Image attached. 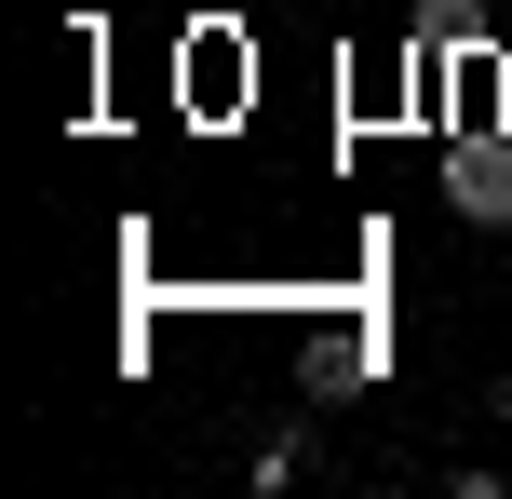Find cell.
<instances>
[{
  "mask_svg": "<svg viewBox=\"0 0 512 499\" xmlns=\"http://www.w3.org/2000/svg\"><path fill=\"white\" fill-rule=\"evenodd\" d=\"M445 189H459L472 230H512V135H459L445 149Z\"/></svg>",
  "mask_w": 512,
  "mask_h": 499,
  "instance_id": "obj_1",
  "label": "cell"
},
{
  "mask_svg": "<svg viewBox=\"0 0 512 499\" xmlns=\"http://www.w3.org/2000/svg\"><path fill=\"white\" fill-rule=\"evenodd\" d=\"M418 54H486V0H418Z\"/></svg>",
  "mask_w": 512,
  "mask_h": 499,
  "instance_id": "obj_2",
  "label": "cell"
}]
</instances>
